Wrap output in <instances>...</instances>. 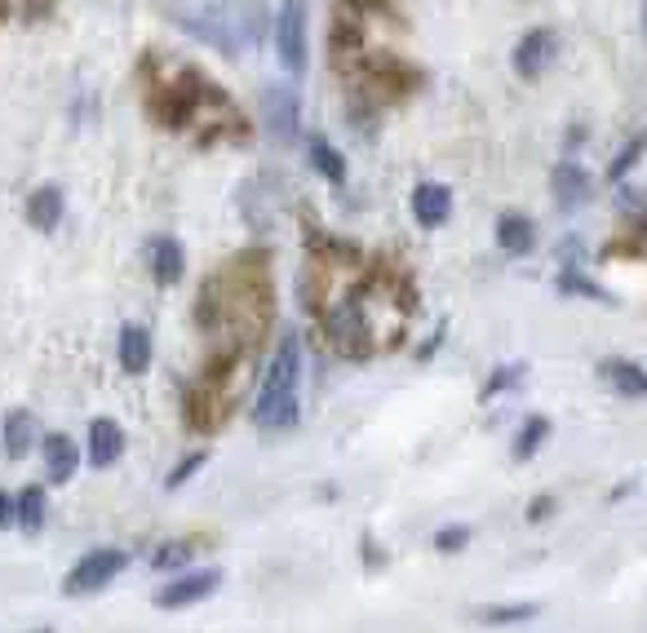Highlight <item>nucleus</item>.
<instances>
[{"mask_svg": "<svg viewBox=\"0 0 647 633\" xmlns=\"http://www.w3.org/2000/svg\"><path fill=\"white\" fill-rule=\"evenodd\" d=\"M466 540H471V527H439V536H435V549L439 553H457V549H466Z\"/></svg>", "mask_w": 647, "mask_h": 633, "instance_id": "c85d7f7f", "label": "nucleus"}, {"mask_svg": "<svg viewBox=\"0 0 647 633\" xmlns=\"http://www.w3.org/2000/svg\"><path fill=\"white\" fill-rule=\"evenodd\" d=\"M263 120H267V133L276 137V143H293L297 129H302V107H297V94L271 85L263 94Z\"/></svg>", "mask_w": 647, "mask_h": 633, "instance_id": "9d476101", "label": "nucleus"}, {"mask_svg": "<svg viewBox=\"0 0 647 633\" xmlns=\"http://www.w3.org/2000/svg\"><path fill=\"white\" fill-rule=\"evenodd\" d=\"M550 191H554V204L563 208V214H572V208L590 204V195H595V178H590L586 169H581V165L563 160V165L550 173Z\"/></svg>", "mask_w": 647, "mask_h": 633, "instance_id": "9b49d317", "label": "nucleus"}, {"mask_svg": "<svg viewBox=\"0 0 647 633\" xmlns=\"http://www.w3.org/2000/svg\"><path fill=\"white\" fill-rule=\"evenodd\" d=\"M19 519V506H14V491H5V487H0V532H5L10 523Z\"/></svg>", "mask_w": 647, "mask_h": 633, "instance_id": "7c9ffc66", "label": "nucleus"}, {"mask_svg": "<svg viewBox=\"0 0 647 633\" xmlns=\"http://www.w3.org/2000/svg\"><path fill=\"white\" fill-rule=\"evenodd\" d=\"M248 373H253V360L248 355L244 360H209L205 373L191 381V390H186V421H191V430H200V435L222 430L227 416L244 399Z\"/></svg>", "mask_w": 647, "mask_h": 633, "instance_id": "20e7f679", "label": "nucleus"}, {"mask_svg": "<svg viewBox=\"0 0 647 633\" xmlns=\"http://www.w3.org/2000/svg\"><path fill=\"white\" fill-rule=\"evenodd\" d=\"M0 430H5V457H10V461H23V457L32 452V443H36V421H32V412L14 407Z\"/></svg>", "mask_w": 647, "mask_h": 633, "instance_id": "6ab92c4d", "label": "nucleus"}, {"mask_svg": "<svg viewBox=\"0 0 647 633\" xmlns=\"http://www.w3.org/2000/svg\"><path fill=\"white\" fill-rule=\"evenodd\" d=\"M559 289H563V293H576V297H595V302L603 297V289H595V284H590V279H586V275H576V270H563V279H559Z\"/></svg>", "mask_w": 647, "mask_h": 633, "instance_id": "c756f323", "label": "nucleus"}, {"mask_svg": "<svg viewBox=\"0 0 647 633\" xmlns=\"http://www.w3.org/2000/svg\"><path fill=\"white\" fill-rule=\"evenodd\" d=\"M124 568H129V553H124V549H89V553L76 562V568L62 576V594H68V598L98 594V589H107Z\"/></svg>", "mask_w": 647, "mask_h": 633, "instance_id": "423d86ee", "label": "nucleus"}, {"mask_svg": "<svg viewBox=\"0 0 647 633\" xmlns=\"http://www.w3.org/2000/svg\"><path fill=\"white\" fill-rule=\"evenodd\" d=\"M276 293H271V266L263 253H240L218 275L205 279L196 319L209 341V360H253L257 345L271 332Z\"/></svg>", "mask_w": 647, "mask_h": 633, "instance_id": "f03ea898", "label": "nucleus"}, {"mask_svg": "<svg viewBox=\"0 0 647 633\" xmlns=\"http://www.w3.org/2000/svg\"><path fill=\"white\" fill-rule=\"evenodd\" d=\"M218 585H222V572H218V568H205V572H182V576H173V581H169V585L156 594V607H160V611L191 607V602L209 598Z\"/></svg>", "mask_w": 647, "mask_h": 633, "instance_id": "1a4fd4ad", "label": "nucleus"}, {"mask_svg": "<svg viewBox=\"0 0 647 633\" xmlns=\"http://www.w3.org/2000/svg\"><path fill=\"white\" fill-rule=\"evenodd\" d=\"M36 633H53V629H36Z\"/></svg>", "mask_w": 647, "mask_h": 633, "instance_id": "72a5a7b5", "label": "nucleus"}, {"mask_svg": "<svg viewBox=\"0 0 647 633\" xmlns=\"http://www.w3.org/2000/svg\"><path fill=\"white\" fill-rule=\"evenodd\" d=\"M546 439H550V416H528L524 430H520V439L510 443V457H514V461H528Z\"/></svg>", "mask_w": 647, "mask_h": 633, "instance_id": "5701e85b", "label": "nucleus"}, {"mask_svg": "<svg viewBox=\"0 0 647 633\" xmlns=\"http://www.w3.org/2000/svg\"><path fill=\"white\" fill-rule=\"evenodd\" d=\"M297 390H302V337L297 332H284L276 360L263 377V390L253 399V421L263 430H289L297 426Z\"/></svg>", "mask_w": 647, "mask_h": 633, "instance_id": "39448f33", "label": "nucleus"}, {"mask_svg": "<svg viewBox=\"0 0 647 633\" xmlns=\"http://www.w3.org/2000/svg\"><path fill=\"white\" fill-rule=\"evenodd\" d=\"M306 156H310V165H315V173H319V178H329L333 186H342V182H346V156L329 143V137H310Z\"/></svg>", "mask_w": 647, "mask_h": 633, "instance_id": "412c9836", "label": "nucleus"}, {"mask_svg": "<svg viewBox=\"0 0 647 633\" xmlns=\"http://www.w3.org/2000/svg\"><path fill=\"white\" fill-rule=\"evenodd\" d=\"M533 616H537L533 602H520V607H488V611H479L484 624H520V620H533Z\"/></svg>", "mask_w": 647, "mask_h": 633, "instance_id": "a878e982", "label": "nucleus"}, {"mask_svg": "<svg viewBox=\"0 0 647 633\" xmlns=\"http://www.w3.org/2000/svg\"><path fill=\"white\" fill-rule=\"evenodd\" d=\"M559 58V36L550 32V27H533L520 45H514V72H520L524 81H537V76H546L550 72V62Z\"/></svg>", "mask_w": 647, "mask_h": 633, "instance_id": "6e6552de", "label": "nucleus"}, {"mask_svg": "<svg viewBox=\"0 0 647 633\" xmlns=\"http://www.w3.org/2000/svg\"><path fill=\"white\" fill-rule=\"evenodd\" d=\"M205 461H209V452H191V457H186L182 465H173V470L164 474V487H169V491H178V487H182V483H186L191 474H196V470H200Z\"/></svg>", "mask_w": 647, "mask_h": 633, "instance_id": "cd10ccee", "label": "nucleus"}, {"mask_svg": "<svg viewBox=\"0 0 647 633\" xmlns=\"http://www.w3.org/2000/svg\"><path fill=\"white\" fill-rule=\"evenodd\" d=\"M147 266H151V279L160 289H173L182 279V270H186V253H182V244L173 235H156L147 244Z\"/></svg>", "mask_w": 647, "mask_h": 633, "instance_id": "f8f14e48", "label": "nucleus"}, {"mask_svg": "<svg viewBox=\"0 0 647 633\" xmlns=\"http://www.w3.org/2000/svg\"><path fill=\"white\" fill-rule=\"evenodd\" d=\"M276 53L289 76H306V0H284L276 19Z\"/></svg>", "mask_w": 647, "mask_h": 633, "instance_id": "0eeeda50", "label": "nucleus"}, {"mask_svg": "<svg viewBox=\"0 0 647 633\" xmlns=\"http://www.w3.org/2000/svg\"><path fill=\"white\" fill-rule=\"evenodd\" d=\"M413 289L404 275L391 270H373L359 279V289L324 315V332L329 341L351 360H368L377 350H391L404 341L408 319H413Z\"/></svg>", "mask_w": 647, "mask_h": 633, "instance_id": "7ed1b4c3", "label": "nucleus"}, {"mask_svg": "<svg viewBox=\"0 0 647 633\" xmlns=\"http://www.w3.org/2000/svg\"><path fill=\"white\" fill-rule=\"evenodd\" d=\"M581 137H586V129H581V124H576V129L567 133V143H563V147H567V151H576V147H581Z\"/></svg>", "mask_w": 647, "mask_h": 633, "instance_id": "2f4dec72", "label": "nucleus"}, {"mask_svg": "<svg viewBox=\"0 0 647 633\" xmlns=\"http://www.w3.org/2000/svg\"><path fill=\"white\" fill-rule=\"evenodd\" d=\"M27 222L36 231H53L62 222V191L58 186H40L32 199H27Z\"/></svg>", "mask_w": 647, "mask_h": 633, "instance_id": "4be33fe9", "label": "nucleus"}, {"mask_svg": "<svg viewBox=\"0 0 647 633\" xmlns=\"http://www.w3.org/2000/svg\"><path fill=\"white\" fill-rule=\"evenodd\" d=\"M138 81H143V102H147V111H151L164 129L191 133L200 147L240 143V137H248V120H244V111L235 107V98H231L222 85H213L196 62L151 49V53L138 62Z\"/></svg>", "mask_w": 647, "mask_h": 633, "instance_id": "f257e3e1", "label": "nucleus"}, {"mask_svg": "<svg viewBox=\"0 0 647 633\" xmlns=\"http://www.w3.org/2000/svg\"><path fill=\"white\" fill-rule=\"evenodd\" d=\"M448 214H452V191H448V186L422 182V186L413 191V218H417V227L435 231V227L448 222Z\"/></svg>", "mask_w": 647, "mask_h": 633, "instance_id": "ddd939ff", "label": "nucleus"}, {"mask_svg": "<svg viewBox=\"0 0 647 633\" xmlns=\"http://www.w3.org/2000/svg\"><path fill=\"white\" fill-rule=\"evenodd\" d=\"M643 27H647V14H643Z\"/></svg>", "mask_w": 647, "mask_h": 633, "instance_id": "f704fd0d", "label": "nucleus"}, {"mask_svg": "<svg viewBox=\"0 0 647 633\" xmlns=\"http://www.w3.org/2000/svg\"><path fill=\"white\" fill-rule=\"evenodd\" d=\"M124 457V430L115 426L111 416H98L94 426H89V461L98 465V470H107V465H115Z\"/></svg>", "mask_w": 647, "mask_h": 633, "instance_id": "2eb2a0df", "label": "nucleus"}, {"mask_svg": "<svg viewBox=\"0 0 647 633\" xmlns=\"http://www.w3.org/2000/svg\"><path fill=\"white\" fill-rule=\"evenodd\" d=\"M40 457H45V470H49L53 483H68L76 474V465H81V452H76V443L68 435H45Z\"/></svg>", "mask_w": 647, "mask_h": 633, "instance_id": "f3484780", "label": "nucleus"}, {"mask_svg": "<svg viewBox=\"0 0 647 633\" xmlns=\"http://www.w3.org/2000/svg\"><path fill=\"white\" fill-rule=\"evenodd\" d=\"M524 364H510V368H497L492 377H488V386H484V399H492V394H510V386H520L524 381Z\"/></svg>", "mask_w": 647, "mask_h": 633, "instance_id": "bb28decb", "label": "nucleus"}, {"mask_svg": "<svg viewBox=\"0 0 647 633\" xmlns=\"http://www.w3.org/2000/svg\"><path fill=\"white\" fill-rule=\"evenodd\" d=\"M115 355H120V368H124L129 377H143V373L151 368V332L138 328V324H124V328H120Z\"/></svg>", "mask_w": 647, "mask_h": 633, "instance_id": "4468645a", "label": "nucleus"}, {"mask_svg": "<svg viewBox=\"0 0 647 633\" xmlns=\"http://www.w3.org/2000/svg\"><path fill=\"white\" fill-rule=\"evenodd\" d=\"M599 377H608V386H612L617 394H625V399H643V394H647V373H643L638 364H630V360H608V364H599Z\"/></svg>", "mask_w": 647, "mask_h": 633, "instance_id": "a211bd4d", "label": "nucleus"}, {"mask_svg": "<svg viewBox=\"0 0 647 633\" xmlns=\"http://www.w3.org/2000/svg\"><path fill=\"white\" fill-rule=\"evenodd\" d=\"M14 506H19V527L23 532H40L45 527V514H49V497H45V487H36V483H27L23 491H14Z\"/></svg>", "mask_w": 647, "mask_h": 633, "instance_id": "aec40b11", "label": "nucleus"}, {"mask_svg": "<svg viewBox=\"0 0 647 633\" xmlns=\"http://www.w3.org/2000/svg\"><path fill=\"white\" fill-rule=\"evenodd\" d=\"M191 553H196V545H191V540H164L151 553V568L156 572H178V568H186V562H191Z\"/></svg>", "mask_w": 647, "mask_h": 633, "instance_id": "393cba45", "label": "nucleus"}, {"mask_svg": "<svg viewBox=\"0 0 647 633\" xmlns=\"http://www.w3.org/2000/svg\"><path fill=\"white\" fill-rule=\"evenodd\" d=\"M643 156H647V129H643V133H634L630 143H625V151L608 165V182H625V178H630V169H634Z\"/></svg>", "mask_w": 647, "mask_h": 633, "instance_id": "b1692460", "label": "nucleus"}, {"mask_svg": "<svg viewBox=\"0 0 647 633\" xmlns=\"http://www.w3.org/2000/svg\"><path fill=\"white\" fill-rule=\"evenodd\" d=\"M497 244H501V253H510V257H528V253L537 248V227H533L524 214H501V218H497Z\"/></svg>", "mask_w": 647, "mask_h": 633, "instance_id": "dca6fc26", "label": "nucleus"}, {"mask_svg": "<svg viewBox=\"0 0 647 633\" xmlns=\"http://www.w3.org/2000/svg\"><path fill=\"white\" fill-rule=\"evenodd\" d=\"M205 5H218V10H222V5H227V0H205Z\"/></svg>", "mask_w": 647, "mask_h": 633, "instance_id": "473e14b6", "label": "nucleus"}]
</instances>
